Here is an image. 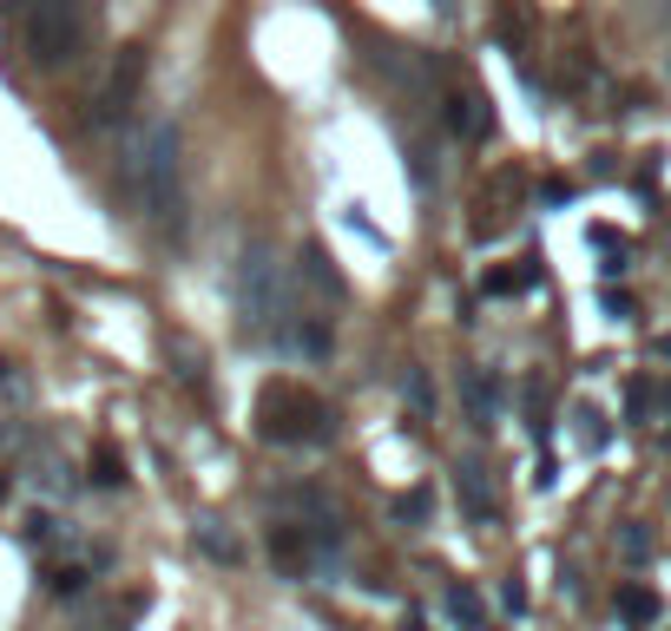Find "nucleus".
I'll use <instances>...</instances> for the list:
<instances>
[{"label": "nucleus", "instance_id": "obj_3", "mask_svg": "<svg viewBox=\"0 0 671 631\" xmlns=\"http://www.w3.org/2000/svg\"><path fill=\"white\" fill-rule=\"evenodd\" d=\"M257 434L277 447H323L336 441V408L323 395H309L297 382H264L257 395Z\"/></svg>", "mask_w": 671, "mask_h": 631}, {"label": "nucleus", "instance_id": "obj_23", "mask_svg": "<svg viewBox=\"0 0 671 631\" xmlns=\"http://www.w3.org/2000/svg\"><path fill=\"white\" fill-rule=\"evenodd\" d=\"M178 375L191 382V388H205V349L191 355V349H178Z\"/></svg>", "mask_w": 671, "mask_h": 631}, {"label": "nucleus", "instance_id": "obj_6", "mask_svg": "<svg viewBox=\"0 0 671 631\" xmlns=\"http://www.w3.org/2000/svg\"><path fill=\"white\" fill-rule=\"evenodd\" d=\"M329 343H336V336H329L323 316H309V309H290V303H284V316H277V349L303 355V362H323Z\"/></svg>", "mask_w": 671, "mask_h": 631}, {"label": "nucleus", "instance_id": "obj_13", "mask_svg": "<svg viewBox=\"0 0 671 631\" xmlns=\"http://www.w3.org/2000/svg\"><path fill=\"white\" fill-rule=\"evenodd\" d=\"M612 612H619V625H639V631H645V625H659V612H665V605H659V592H645V585H625Z\"/></svg>", "mask_w": 671, "mask_h": 631}, {"label": "nucleus", "instance_id": "obj_12", "mask_svg": "<svg viewBox=\"0 0 671 631\" xmlns=\"http://www.w3.org/2000/svg\"><path fill=\"white\" fill-rule=\"evenodd\" d=\"M447 619H454V631H494L487 625V605H481V592L474 585H447Z\"/></svg>", "mask_w": 671, "mask_h": 631}, {"label": "nucleus", "instance_id": "obj_15", "mask_svg": "<svg viewBox=\"0 0 671 631\" xmlns=\"http://www.w3.org/2000/svg\"><path fill=\"white\" fill-rule=\"evenodd\" d=\"M533 283H540V264H521V270H487L481 289H487V296H521V289H533Z\"/></svg>", "mask_w": 671, "mask_h": 631}, {"label": "nucleus", "instance_id": "obj_14", "mask_svg": "<svg viewBox=\"0 0 671 631\" xmlns=\"http://www.w3.org/2000/svg\"><path fill=\"white\" fill-rule=\"evenodd\" d=\"M191 540H198V553H205V560H218V565H237V560H244V546L224 533V520H205Z\"/></svg>", "mask_w": 671, "mask_h": 631}, {"label": "nucleus", "instance_id": "obj_7", "mask_svg": "<svg viewBox=\"0 0 671 631\" xmlns=\"http://www.w3.org/2000/svg\"><path fill=\"white\" fill-rule=\"evenodd\" d=\"M447 132H461V139H487L494 132V112H487V92L481 86H454L447 92Z\"/></svg>", "mask_w": 671, "mask_h": 631}, {"label": "nucleus", "instance_id": "obj_9", "mask_svg": "<svg viewBox=\"0 0 671 631\" xmlns=\"http://www.w3.org/2000/svg\"><path fill=\"white\" fill-rule=\"evenodd\" d=\"M454 493H461V513H467L474 526H494V520H501L494 487H487V474H481L474 461H461V467H454Z\"/></svg>", "mask_w": 671, "mask_h": 631}, {"label": "nucleus", "instance_id": "obj_25", "mask_svg": "<svg viewBox=\"0 0 671 631\" xmlns=\"http://www.w3.org/2000/svg\"><path fill=\"white\" fill-rule=\"evenodd\" d=\"M435 13H454V0H435Z\"/></svg>", "mask_w": 671, "mask_h": 631}, {"label": "nucleus", "instance_id": "obj_2", "mask_svg": "<svg viewBox=\"0 0 671 631\" xmlns=\"http://www.w3.org/2000/svg\"><path fill=\"white\" fill-rule=\"evenodd\" d=\"M27 60L40 72H67L92 47V0H27Z\"/></svg>", "mask_w": 671, "mask_h": 631}, {"label": "nucleus", "instance_id": "obj_20", "mask_svg": "<svg viewBox=\"0 0 671 631\" xmlns=\"http://www.w3.org/2000/svg\"><path fill=\"white\" fill-rule=\"evenodd\" d=\"M343 224H349V230H356V237H363L369 250H388V237H382V230H375L369 217H363V205H349V210H343Z\"/></svg>", "mask_w": 671, "mask_h": 631}, {"label": "nucleus", "instance_id": "obj_19", "mask_svg": "<svg viewBox=\"0 0 671 631\" xmlns=\"http://www.w3.org/2000/svg\"><path fill=\"white\" fill-rule=\"evenodd\" d=\"M428 506H435V500H428V487H415V493H402V500H395V520L422 526V520H428Z\"/></svg>", "mask_w": 671, "mask_h": 631}, {"label": "nucleus", "instance_id": "obj_26", "mask_svg": "<svg viewBox=\"0 0 671 631\" xmlns=\"http://www.w3.org/2000/svg\"><path fill=\"white\" fill-rule=\"evenodd\" d=\"M0 493H7V481H0Z\"/></svg>", "mask_w": 671, "mask_h": 631}, {"label": "nucleus", "instance_id": "obj_5", "mask_svg": "<svg viewBox=\"0 0 671 631\" xmlns=\"http://www.w3.org/2000/svg\"><path fill=\"white\" fill-rule=\"evenodd\" d=\"M139 86H146V47H119L106 86L92 92V119H99V126H119V119L139 106Z\"/></svg>", "mask_w": 671, "mask_h": 631}, {"label": "nucleus", "instance_id": "obj_24", "mask_svg": "<svg viewBox=\"0 0 671 631\" xmlns=\"http://www.w3.org/2000/svg\"><path fill=\"white\" fill-rule=\"evenodd\" d=\"M501 605H507L514 619L526 612V585H521V579H501Z\"/></svg>", "mask_w": 671, "mask_h": 631}, {"label": "nucleus", "instance_id": "obj_18", "mask_svg": "<svg viewBox=\"0 0 671 631\" xmlns=\"http://www.w3.org/2000/svg\"><path fill=\"white\" fill-rule=\"evenodd\" d=\"M402 395L415 402V415H428V408H435V388H428V375H422V368H408V375H402Z\"/></svg>", "mask_w": 671, "mask_h": 631}, {"label": "nucleus", "instance_id": "obj_8", "mask_svg": "<svg viewBox=\"0 0 671 631\" xmlns=\"http://www.w3.org/2000/svg\"><path fill=\"white\" fill-rule=\"evenodd\" d=\"M270 560H277V572H284V579H309V572L323 565V560H316V546L303 540L290 520H277V526H270Z\"/></svg>", "mask_w": 671, "mask_h": 631}, {"label": "nucleus", "instance_id": "obj_16", "mask_svg": "<svg viewBox=\"0 0 671 631\" xmlns=\"http://www.w3.org/2000/svg\"><path fill=\"white\" fill-rule=\"evenodd\" d=\"M573 427H580V447H605V415H599V408L580 402V408H573Z\"/></svg>", "mask_w": 671, "mask_h": 631}, {"label": "nucleus", "instance_id": "obj_1", "mask_svg": "<svg viewBox=\"0 0 671 631\" xmlns=\"http://www.w3.org/2000/svg\"><path fill=\"white\" fill-rule=\"evenodd\" d=\"M132 191H139V210L165 237L185 230V139H178V126L151 119L139 132V145H132Z\"/></svg>", "mask_w": 671, "mask_h": 631}, {"label": "nucleus", "instance_id": "obj_11", "mask_svg": "<svg viewBox=\"0 0 671 631\" xmlns=\"http://www.w3.org/2000/svg\"><path fill=\"white\" fill-rule=\"evenodd\" d=\"M297 277H309L329 303H343V277H336V264H329V250L323 244H303L297 250Z\"/></svg>", "mask_w": 671, "mask_h": 631}, {"label": "nucleus", "instance_id": "obj_4", "mask_svg": "<svg viewBox=\"0 0 671 631\" xmlns=\"http://www.w3.org/2000/svg\"><path fill=\"white\" fill-rule=\"evenodd\" d=\"M230 309H237V329L244 336H277V316H284V283L264 244H244L237 250V270H230Z\"/></svg>", "mask_w": 671, "mask_h": 631}, {"label": "nucleus", "instance_id": "obj_10", "mask_svg": "<svg viewBox=\"0 0 671 631\" xmlns=\"http://www.w3.org/2000/svg\"><path fill=\"white\" fill-rule=\"evenodd\" d=\"M461 395H467V408H474V427H487L494 408H501V388H494L487 368H461Z\"/></svg>", "mask_w": 671, "mask_h": 631}, {"label": "nucleus", "instance_id": "obj_21", "mask_svg": "<svg viewBox=\"0 0 671 631\" xmlns=\"http://www.w3.org/2000/svg\"><path fill=\"white\" fill-rule=\"evenodd\" d=\"M619 546H625V560H652V533H645V526H625Z\"/></svg>", "mask_w": 671, "mask_h": 631}, {"label": "nucleus", "instance_id": "obj_22", "mask_svg": "<svg viewBox=\"0 0 671 631\" xmlns=\"http://www.w3.org/2000/svg\"><path fill=\"white\" fill-rule=\"evenodd\" d=\"M625 408H632V421H645V415H652V382H645V375H639V382L625 388Z\"/></svg>", "mask_w": 671, "mask_h": 631}, {"label": "nucleus", "instance_id": "obj_17", "mask_svg": "<svg viewBox=\"0 0 671 631\" xmlns=\"http://www.w3.org/2000/svg\"><path fill=\"white\" fill-rule=\"evenodd\" d=\"M92 481H99V487H119V481H126V461H119V447H99V454H92Z\"/></svg>", "mask_w": 671, "mask_h": 631}]
</instances>
